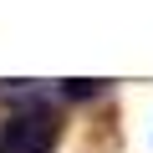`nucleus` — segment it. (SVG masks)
I'll return each instance as SVG.
<instances>
[{
	"mask_svg": "<svg viewBox=\"0 0 153 153\" xmlns=\"http://www.w3.org/2000/svg\"><path fill=\"white\" fill-rule=\"evenodd\" d=\"M56 143H61V112L41 97L0 123V153H51Z\"/></svg>",
	"mask_w": 153,
	"mask_h": 153,
	"instance_id": "nucleus-1",
	"label": "nucleus"
},
{
	"mask_svg": "<svg viewBox=\"0 0 153 153\" xmlns=\"http://www.w3.org/2000/svg\"><path fill=\"white\" fill-rule=\"evenodd\" d=\"M61 92H66V97H87V92H97V82H66Z\"/></svg>",
	"mask_w": 153,
	"mask_h": 153,
	"instance_id": "nucleus-2",
	"label": "nucleus"
}]
</instances>
